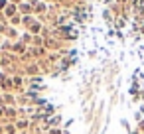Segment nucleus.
<instances>
[{
  "label": "nucleus",
  "instance_id": "nucleus-1",
  "mask_svg": "<svg viewBox=\"0 0 144 134\" xmlns=\"http://www.w3.org/2000/svg\"><path fill=\"white\" fill-rule=\"evenodd\" d=\"M2 4H4V0H0V6H2Z\"/></svg>",
  "mask_w": 144,
  "mask_h": 134
}]
</instances>
